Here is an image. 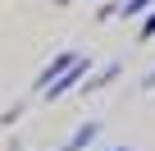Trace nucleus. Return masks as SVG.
Masks as SVG:
<instances>
[{
  "label": "nucleus",
  "instance_id": "obj_1",
  "mask_svg": "<svg viewBox=\"0 0 155 151\" xmlns=\"http://www.w3.org/2000/svg\"><path fill=\"white\" fill-rule=\"evenodd\" d=\"M87 73H91V60H87V55H73V64L59 73V78H50V83L41 87V101H64L68 92H78V87H82V78H87Z\"/></svg>",
  "mask_w": 155,
  "mask_h": 151
},
{
  "label": "nucleus",
  "instance_id": "obj_6",
  "mask_svg": "<svg viewBox=\"0 0 155 151\" xmlns=\"http://www.w3.org/2000/svg\"><path fill=\"white\" fill-rule=\"evenodd\" d=\"M141 41H155V5L146 9V23H141V32H137Z\"/></svg>",
  "mask_w": 155,
  "mask_h": 151
},
{
  "label": "nucleus",
  "instance_id": "obj_8",
  "mask_svg": "<svg viewBox=\"0 0 155 151\" xmlns=\"http://www.w3.org/2000/svg\"><path fill=\"white\" fill-rule=\"evenodd\" d=\"M146 87H155V69H150V78H146Z\"/></svg>",
  "mask_w": 155,
  "mask_h": 151
},
{
  "label": "nucleus",
  "instance_id": "obj_4",
  "mask_svg": "<svg viewBox=\"0 0 155 151\" xmlns=\"http://www.w3.org/2000/svg\"><path fill=\"white\" fill-rule=\"evenodd\" d=\"M96 133H101V124H82V128H78V133H73L59 151H87V146L96 142Z\"/></svg>",
  "mask_w": 155,
  "mask_h": 151
},
{
  "label": "nucleus",
  "instance_id": "obj_9",
  "mask_svg": "<svg viewBox=\"0 0 155 151\" xmlns=\"http://www.w3.org/2000/svg\"><path fill=\"white\" fill-rule=\"evenodd\" d=\"M59 5H78V0H59Z\"/></svg>",
  "mask_w": 155,
  "mask_h": 151
},
{
  "label": "nucleus",
  "instance_id": "obj_5",
  "mask_svg": "<svg viewBox=\"0 0 155 151\" xmlns=\"http://www.w3.org/2000/svg\"><path fill=\"white\" fill-rule=\"evenodd\" d=\"M150 5H155V0H123V5H119L114 14H123V19H137V14H146Z\"/></svg>",
  "mask_w": 155,
  "mask_h": 151
},
{
  "label": "nucleus",
  "instance_id": "obj_2",
  "mask_svg": "<svg viewBox=\"0 0 155 151\" xmlns=\"http://www.w3.org/2000/svg\"><path fill=\"white\" fill-rule=\"evenodd\" d=\"M73 55H78V50H55V55H50V64H46V69L37 73V83H32V92H41V87H46L50 78H59V73H64V69L73 64Z\"/></svg>",
  "mask_w": 155,
  "mask_h": 151
},
{
  "label": "nucleus",
  "instance_id": "obj_10",
  "mask_svg": "<svg viewBox=\"0 0 155 151\" xmlns=\"http://www.w3.org/2000/svg\"><path fill=\"white\" fill-rule=\"evenodd\" d=\"M110 151H128V146H110Z\"/></svg>",
  "mask_w": 155,
  "mask_h": 151
},
{
  "label": "nucleus",
  "instance_id": "obj_3",
  "mask_svg": "<svg viewBox=\"0 0 155 151\" xmlns=\"http://www.w3.org/2000/svg\"><path fill=\"white\" fill-rule=\"evenodd\" d=\"M119 73H123V64L114 60V64H105L101 73H87V78H82V87H78V92H101L105 83H114V78H119Z\"/></svg>",
  "mask_w": 155,
  "mask_h": 151
},
{
  "label": "nucleus",
  "instance_id": "obj_7",
  "mask_svg": "<svg viewBox=\"0 0 155 151\" xmlns=\"http://www.w3.org/2000/svg\"><path fill=\"white\" fill-rule=\"evenodd\" d=\"M23 110H28V101H18V105H9V110H5V124H18V119H23Z\"/></svg>",
  "mask_w": 155,
  "mask_h": 151
}]
</instances>
